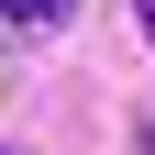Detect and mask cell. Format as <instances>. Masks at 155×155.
I'll return each mask as SVG.
<instances>
[{"label": "cell", "mask_w": 155, "mask_h": 155, "mask_svg": "<svg viewBox=\"0 0 155 155\" xmlns=\"http://www.w3.org/2000/svg\"><path fill=\"white\" fill-rule=\"evenodd\" d=\"M133 11H144V33H155V0H133Z\"/></svg>", "instance_id": "obj_2"}, {"label": "cell", "mask_w": 155, "mask_h": 155, "mask_svg": "<svg viewBox=\"0 0 155 155\" xmlns=\"http://www.w3.org/2000/svg\"><path fill=\"white\" fill-rule=\"evenodd\" d=\"M11 22H67V0H0Z\"/></svg>", "instance_id": "obj_1"}]
</instances>
